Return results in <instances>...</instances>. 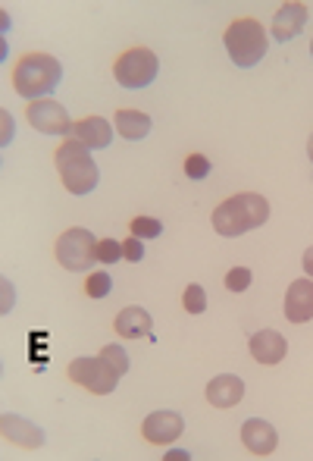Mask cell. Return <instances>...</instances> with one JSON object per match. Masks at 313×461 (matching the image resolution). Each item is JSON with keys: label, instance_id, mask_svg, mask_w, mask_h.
I'll use <instances>...</instances> for the list:
<instances>
[{"label": "cell", "instance_id": "9a60e30c", "mask_svg": "<svg viewBox=\"0 0 313 461\" xmlns=\"http://www.w3.org/2000/svg\"><path fill=\"white\" fill-rule=\"evenodd\" d=\"M245 399V380L235 374H219L207 383V402L213 408H235Z\"/></svg>", "mask_w": 313, "mask_h": 461}, {"label": "cell", "instance_id": "ba28073f", "mask_svg": "<svg viewBox=\"0 0 313 461\" xmlns=\"http://www.w3.org/2000/svg\"><path fill=\"white\" fill-rule=\"evenodd\" d=\"M29 122L44 135H73V120H69L67 107L50 97L29 104Z\"/></svg>", "mask_w": 313, "mask_h": 461}, {"label": "cell", "instance_id": "f546056e", "mask_svg": "<svg viewBox=\"0 0 313 461\" xmlns=\"http://www.w3.org/2000/svg\"><path fill=\"white\" fill-rule=\"evenodd\" d=\"M310 54H313V41H310Z\"/></svg>", "mask_w": 313, "mask_h": 461}, {"label": "cell", "instance_id": "3957f363", "mask_svg": "<svg viewBox=\"0 0 313 461\" xmlns=\"http://www.w3.org/2000/svg\"><path fill=\"white\" fill-rule=\"evenodd\" d=\"M57 170H60L63 188L69 194H88L97 188V164L91 158V148L82 145L78 139H67L60 148H57Z\"/></svg>", "mask_w": 313, "mask_h": 461}, {"label": "cell", "instance_id": "7a4b0ae2", "mask_svg": "<svg viewBox=\"0 0 313 461\" xmlns=\"http://www.w3.org/2000/svg\"><path fill=\"white\" fill-rule=\"evenodd\" d=\"M63 79V67L50 54H25L13 67V88L25 101H44Z\"/></svg>", "mask_w": 313, "mask_h": 461}, {"label": "cell", "instance_id": "cb8c5ba5", "mask_svg": "<svg viewBox=\"0 0 313 461\" xmlns=\"http://www.w3.org/2000/svg\"><path fill=\"white\" fill-rule=\"evenodd\" d=\"M97 261L101 264L122 261V242H116V239H101V242H97Z\"/></svg>", "mask_w": 313, "mask_h": 461}, {"label": "cell", "instance_id": "52a82bcc", "mask_svg": "<svg viewBox=\"0 0 313 461\" xmlns=\"http://www.w3.org/2000/svg\"><path fill=\"white\" fill-rule=\"evenodd\" d=\"M67 374L76 386L88 389V393H94V395H110L122 380V376L116 374V370L110 367L101 355H97V358H76Z\"/></svg>", "mask_w": 313, "mask_h": 461}, {"label": "cell", "instance_id": "4fadbf2b", "mask_svg": "<svg viewBox=\"0 0 313 461\" xmlns=\"http://www.w3.org/2000/svg\"><path fill=\"white\" fill-rule=\"evenodd\" d=\"M285 317L291 323H308L313 321V279H295L285 292Z\"/></svg>", "mask_w": 313, "mask_h": 461}, {"label": "cell", "instance_id": "6da1fadb", "mask_svg": "<svg viewBox=\"0 0 313 461\" xmlns=\"http://www.w3.org/2000/svg\"><path fill=\"white\" fill-rule=\"evenodd\" d=\"M266 220H270V201L257 192H241V194L226 198L223 204L213 211V230L226 239H235L251 230H260Z\"/></svg>", "mask_w": 313, "mask_h": 461}, {"label": "cell", "instance_id": "83f0119b", "mask_svg": "<svg viewBox=\"0 0 313 461\" xmlns=\"http://www.w3.org/2000/svg\"><path fill=\"white\" fill-rule=\"evenodd\" d=\"M188 458H192V456H188L185 449H169L166 452V461H188Z\"/></svg>", "mask_w": 313, "mask_h": 461}, {"label": "cell", "instance_id": "7c38bea8", "mask_svg": "<svg viewBox=\"0 0 313 461\" xmlns=\"http://www.w3.org/2000/svg\"><path fill=\"white\" fill-rule=\"evenodd\" d=\"M0 430H4V439H10L13 446H22V449H41L44 446L41 427L19 418V414H4L0 418Z\"/></svg>", "mask_w": 313, "mask_h": 461}, {"label": "cell", "instance_id": "484cf974", "mask_svg": "<svg viewBox=\"0 0 313 461\" xmlns=\"http://www.w3.org/2000/svg\"><path fill=\"white\" fill-rule=\"evenodd\" d=\"M141 258H145V245H141V239L139 236H129L126 242H122V261L139 264Z\"/></svg>", "mask_w": 313, "mask_h": 461}, {"label": "cell", "instance_id": "f1b7e54d", "mask_svg": "<svg viewBox=\"0 0 313 461\" xmlns=\"http://www.w3.org/2000/svg\"><path fill=\"white\" fill-rule=\"evenodd\" d=\"M308 154H310V160H313V132H310V139H308Z\"/></svg>", "mask_w": 313, "mask_h": 461}, {"label": "cell", "instance_id": "44dd1931", "mask_svg": "<svg viewBox=\"0 0 313 461\" xmlns=\"http://www.w3.org/2000/svg\"><path fill=\"white\" fill-rule=\"evenodd\" d=\"M85 292H88V298H107L110 292H113V279H110V274H103V270H97V274H88Z\"/></svg>", "mask_w": 313, "mask_h": 461}, {"label": "cell", "instance_id": "8992f818", "mask_svg": "<svg viewBox=\"0 0 313 461\" xmlns=\"http://www.w3.org/2000/svg\"><path fill=\"white\" fill-rule=\"evenodd\" d=\"M156 54L151 48H129L126 54L116 60L113 76L122 88H148L156 79Z\"/></svg>", "mask_w": 313, "mask_h": 461}, {"label": "cell", "instance_id": "d4e9b609", "mask_svg": "<svg viewBox=\"0 0 313 461\" xmlns=\"http://www.w3.org/2000/svg\"><path fill=\"white\" fill-rule=\"evenodd\" d=\"M251 283H254V274L247 267H235V270L226 274V289H229V292H245Z\"/></svg>", "mask_w": 313, "mask_h": 461}, {"label": "cell", "instance_id": "5b68a950", "mask_svg": "<svg viewBox=\"0 0 313 461\" xmlns=\"http://www.w3.org/2000/svg\"><path fill=\"white\" fill-rule=\"evenodd\" d=\"M57 261H60V267L73 270V274H85V270L97 261L94 232L82 230V226H73V230L63 232V236L57 239Z\"/></svg>", "mask_w": 313, "mask_h": 461}, {"label": "cell", "instance_id": "ffe728a7", "mask_svg": "<svg viewBox=\"0 0 313 461\" xmlns=\"http://www.w3.org/2000/svg\"><path fill=\"white\" fill-rule=\"evenodd\" d=\"M129 230H132V236H139L141 242H145V239H156V236H163V223H160V220H156V217H135Z\"/></svg>", "mask_w": 313, "mask_h": 461}, {"label": "cell", "instance_id": "e0dca14e", "mask_svg": "<svg viewBox=\"0 0 313 461\" xmlns=\"http://www.w3.org/2000/svg\"><path fill=\"white\" fill-rule=\"evenodd\" d=\"M73 139L88 145L91 151H94V148H110L113 129H110V122L103 120V116H85V120L73 122Z\"/></svg>", "mask_w": 313, "mask_h": 461}, {"label": "cell", "instance_id": "ac0fdd59", "mask_svg": "<svg viewBox=\"0 0 313 461\" xmlns=\"http://www.w3.org/2000/svg\"><path fill=\"white\" fill-rule=\"evenodd\" d=\"M154 129V120L141 110H116V132L129 141H141Z\"/></svg>", "mask_w": 313, "mask_h": 461}, {"label": "cell", "instance_id": "277c9868", "mask_svg": "<svg viewBox=\"0 0 313 461\" xmlns=\"http://www.w3.org/2000/svg\"><path fill=\"white\" fill-rule=\"evenodd\" d=\"M223 44H226V50H229L235 67L251 69L266 57L270 38H266L264 25H260L257 19H235L229 29H226Z\"/></svg>", "mask_w": 313, "mask_h": 461}, {"label": "cell", "instance_id": "5bb4252c", "mask_svg": "<svg viewBox=\"0 0 313 461\" xmlns=\"http://www.w3.org/2000/svg\"><path fill=\"white\" fill-rule=\"evenodd\" d=\"M247 348H251V358L257 365H279L285 358V352H289V342L276 330H260V333L251 336Z\"/></svg>", "mask_w": 313, "mask_h": 461}, {"label": "cell", "instance_id": "8fae6325", "mask_svg": "<svg viewBox=\"0 0 313 461\" xmlns=\"http://www.w3.org/2000/svg\"><path fill=\"white\" fill-rule=\"evenodd\" d=\"M304 23H308V4H301V0L282 4L276 16H273V38L276 41H291V38H298L304 32Z\"/></svg>", "mask_w": 313, "mask_h": 461}, {"label": "cell", "instance_id": "d6986e66", "mask_svg": "<svg viewBox=\"0 0 313 461\" xmlns=\"http://www.w3.org/2000/svg\"><path fill=\"white\" fill-rule=\"evenodd\" d=\"M182 304H185L188 314H204V311H207V292H204V285H198V283L188 285L185 295H182Z\"/></svg>", "mask_w": 313, "mask_h": 461}, {"label": "cell", "instance_id": "2e32d148", "mask_svg": "<svg viewBox=\"0 0 313 461\" xmlns=\"http://www.w3.org/2000/svg\"><path fill=\"white\" fill-rule=\"evenodd\" d=\"M116 333H120L122 339H145V336L154 333L151 314H148L145 308H139V304L122 308L120 314H116Z\"/></svg>", "mask_w": 313, "mask_h": 461}, {"label": "cell", "instance_id": "4316f807", "mask_svg": "<svg viewBox=\"0 0 313 461\" xmlns=\"http://www.w3.org/2000/svg\"><path fill=\"white\" fill-rule=\"evenodd\" d=\"M304 274L313 279V245H310L308 251H304Z\"/></svg>", "mask_w": 313, "mask_h": 461}, {"label": "cell", "instance_id": "7402d4cb", "mask_svg": "<svg viewBox=\"0 0 313 461\" xmlns=\"http://www.w3.org/2000/svg\"><path fill=\"white\" fill-rule=\"evenodd\" d=\"M101 358L107 361V365L113 367L120 376L129 374V355H126V348H122V346H103L101 348Z\"/></svg>", "mask_w": 313, "mask_h": 461}, {"label": "cell", "instance_id": "603a6c76", "mask_svg": "<svg viewBox=\"0 0 313 461\" xmlns=\"http://www.w3.org/2000/svg\"><path fill=\"white\" fill-rule=\"evenodd\" d=\"M185 176L194 179V183L207 179L210 176V158H204V154H188L185 158Z\"/></svg>", "mask_w": 313, "mask_h": 461}, {"label": "cell", "instance_id": "30bf717a", "mask_svg": "<svg viewBox=\"0 0 313 461\" xmlns=\"http://www.w3.org/2000/svg\"><path fill=\"white\" fill-rule=\"evenodd\" d=\"M241 443L251 456H273L279 446V433L270 420L264 418H251L241 424Z\"/></svg>", "mask_w": 313, "mask_h": 461}, {"label": "cell", "instance_id": "9c48e42d", "mask_svg": "<svg viewBox=\"0 0 313 461\" xmlns=\"http://www.w3.org/2000/svg\"><path fill=\"white\" fill-rule=\"evenodd\" d=\"M141 433H145V439L151 446H173L185 433V420H182L179 411L163 408V411L148 414L145 424H141Z\"/></svg>", "mask_w": 313, "mask_h": 461}]
</instances>
